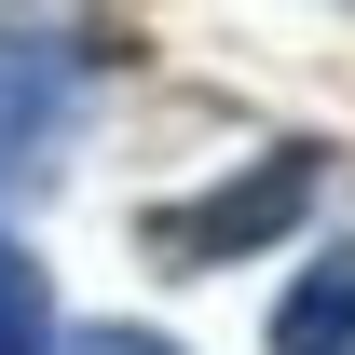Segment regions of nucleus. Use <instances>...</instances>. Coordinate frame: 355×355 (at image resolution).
Instances as JSON below:
<instances>
[{
    "label": "nucleus",
    "mask_w": 355,
    "mask_h": 355,
    "mask_svg": "<svg viewBox=\"0 0 355 355\" xmlns=\"http://www.w3.org/2000/svg\"><path fill=\"white\" fill-rule=\"evenodd\" d=\"M314 178H328V150H314V137H273L260 164H232L219 191H178V205H150V219H137V246H150L164 273H219V260H260L273 232H287V219L314 205Z\"/></svg>",
    "instance_id": "obj_1"
},
{
    "label": "nucleus",
    "mask_w": 355,
    "mask_h": 355,
    "mask_svg": "<svg viewBox=\"0 0 355 355\" xmlns=\"http://www.w3.org/2000/svg\"><path fill=\"white\" fill-rule=\"evenodd\" d=\"M55 123H69V69H55L42 42H14V28H0V178L55 164Z\"/></svg>",
    "instance_id": "obj_2"
},
{
    "label": "nucleus",
    "mask_w": 355,
    "mask_h": 355,
    "mask_svg": "<svg viewBox=\"0 0 355 355\" xmlns=\"http://www.w3.org/2000/svg\"><path fill=\"white\" fill-rule=\"evenodd\" d=\"M273 355H355V232L273 301Z\"/></svg>",
    "instance_id": "obj_3"
},
{
    "label": "nucleus",
    "mask_w": 355,
    "mask_h": 355,
    "mask_svg": "<svg viewBox=\"0 0 355 355\" xmlns=\"http://www.w3.org/2000/svg\"><path fill=\"white\" fill-rule=\"evenodd\" d=\"M0 355H69L55 342V287H42V260L0 232Z\"/></svg>",
    "instance_id": "obj_4"
},
{
    "label": "nucleus",
    "mask_w": 355,
    "mask_h": 355,
    "mask_svg": "<svg viewBox=\"0 0 355 355\" xmlns=\"http://www.w3.org/2000/svg\"><path fill=\"white\" fill-rule=\"evenodd\" d=\"M69 355H178V342H150V328H69Z\"/></svg>",
    "instance_id": "obj_5"
}]
</instances>
